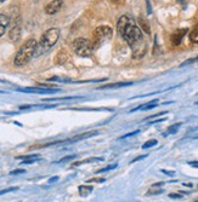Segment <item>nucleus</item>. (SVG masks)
Segmentation results:
<instances>
[{"instance_id":"obj_1","label":"nucleus","mask_w":198,"mask_h":202,"mask_svg":"<svg viewBox=\"0 0 198 202\" xmlns=\"http://www.w3.org/2000/svg\"><path fill=\"white\" fill-rule=\"evenodd\" d=\"M117 30L118 34L123 38L130 47L135 46L136 44L141 43L144 40L142 30L139 26H136L135 19L129 15H123L117 23Z\"/></svg>"},{"instance_id":"obj_2","label":"nucleus","mask_w":198,"mask_h":202,"mask_svg":"<svg viewBox=\"0 0 198 202\" xmlns=\"http://www.w3.org/2000/svg\"><path fill=\"white\" fill-rule=\"evenodd\" d=\"M37 47H38L37 40H35V39H28L27 41L21 46V49L18 50L16 56H15V60H13L15 65H17V67H22V65L27 64L35 54Z\"/></svg>"},{"instance_id":"obj_3","label":"nucleus","mask_w":198,"mask_h":202,"mask_svg":"<svg viewBox=\"0 0 198 202\" xmlns=\"http://www.w3.org/2000/svg\"><path fill=\"white\" fill-rule=\"evenodd\" d=\"M74 52L80 57H90L94 50V44L85 38H78L72 43Z\"/></svg>"},{"instance_id":"obj_4","label":"nucleus","mask_w":198,"mask_h":202,"mask_svg":"<svg viewBox=\"0 0 198 202\" xmlns=\"http://www.w3.org/2000/svg\"><path fill=\"white\" fill-rule=\"evenodd\" d=\"M58 39H60V29L58 28H50L42 35L39 45L45 50L51 49L54 45L57 43Z\"/></svg>"},{"instance_id":"obj_5","label":"nucleus","mask_w":198,"mask_h":202,"mask_svg":"<svg viewBox=\"0 0 198 202\" xmlns=\"http://www.w3.org/2000/svg\"><path fill=\"white\" fill-rule=\"evenodd\" d=\"M113 34V30L109 26H100L94 30V39H95V44H101L105 43L107 40L111 39Z\"/></svg>"},{"instance_id":"obj_6","label":"nucleus","mask_w":198,"mask_h":202,"mask_svg":"<svg viewBox=\"0 0 198 202\" xmlns=\"http://www.w3.org/2000/svg\"><path fill=\"white\" fill-rule=\"evenodd\" d=\"M17 91H19V92H26V93H49V92H56V91H58V88H56V87H43V86H38V87L17 88Z\"/></svg>"},{"instance_id":"obj_7","label":"nucleus","mask_w":198,"mask_h":202,"mask_svg":"<svg viewBox=\"0 0 198 202\" xmlns=\"http://www.w3.org/2000/svg\"><path fill=\"white\" fill-rule=\"evenodd\" d=\"M62 5H63V0H52V1H50L45 6V13H48V15L57 13L62 9Z\"/></svg>"},{"instance_id":"obj_8","label":"nucleus","mask_w":198,"mask_h":202,"mask_svg":"<svg viewBox=\"0 0 198 202\" xmlns=\"http://www.w3.org/2000/svg\"><path fill=\"white\" fill-rule=\"evenodd\" d=\"M187 33V29H177L176 32H174L171 34V37H170V41L171 44L174 45V46H179V45L181 44L182 41V39H184L185 37V34Z\"/></svg>"},{"instance_id":"obj_9","label":"nucleus","mask_w":198,"mask_h":202,"mask_svg":"<svg viewBox=\"0 0 198 202\" xmlns=\"http://www.w3.org/2000/svg\"><path fill=\"white\" fill-rule=\"evenodd\" d=\"M21 38V26L16 24L11 28V30L9 32V40L11 43H16L17 40Z\"/></svg>"},{"instance_id":"obj_10","label":"nucleus","mask_w":198,"mask_h":202,"mask_svg":"<svg viewBox=\"0 0 198 202\" xmlns=\"http://www.w3.org/2000/svg\"><path fill=\"white\" fill-rule=\"evenodd\" d=\"M10 24V18L4 13H0V37H3Z\"/></svg>"},{"instance_id":"obj_11","label":"nucleus","mask_w":198,"mask_h":202,"mask_svg":"<svg viewBox=\"0 0 198 202\" xmlns=\"http://www.w3.org/2000/svg\"><path fill=\"white\" fill-rule=\"evenodd\" d=\"M133 85V82H115V84H108V85H102L100 86L99 90H107V88H120L125 86H130Z\"/></svg>"},{"instance_id":"obj_12","label":"nucleus","mask_w":198,"mask_h":202,"mask_svg":"<svg viewBox=\"0 0 198 202\" xmlns=\"http://www.w3.org/2000/svg\"><path fill=\"white\" fill-rule=\"evenodd\" d=\"M138 22H139V26L141 28L142 32H145L146 34H151V28H150V24L147 22V19L144 18V17H139L138 18Z\"/></svg>"},{"instance_id":"obj_13","label":"nucleus","mask_w":198,"mask_h":202,"mask_svg":"<svg viewBox=\"0 0 198 202\" xmlns=\"http://www.w3.org/2000/svg\"><path fill=\"white\" fill-rule=\"evenodd\" d=\"M68 56H67V52L63 51V50H61V51L57 52L56 57H55V63L56 64H63L66 60H67Z\"/></svg>"},{"instance_id":"obj_14","label":"nucleus","mask_w":198,"mask_h":202,"mask_svg":"<svg viewBox=\"0 0 198 202\" xmlns=\"http://www.w3.org/2000/svg\"><path fill=\"white\" fill-rule=\"evenodd\" d=\"M157 103H158V100L154 99V100H152V102H148V104L140 105V107L133 109V110H131V113H133V112H136V110H148V109H152V108H156L157 105H158Z\"/></svg>"},{"instance_id":"obj_15","label":"nucleus","mask_w":198,"mask_h":202,"mask_svg":"<svg viewBox=\"0 0 198 202\" xmlns=\"http://www.w3.org/2000/svg\"><path fill=\"white\" fill-rule=\"evenodd\" d=\"M189 38H190V41L192 44H198V24H196L195 28L191 30Z\"/></svg>"},{"instance_id":"obj_16","label":"nucleus","mask_w":198,"mask_h":202,"mask_svg":"<svg viewBox=\"0 0 198 202\" xmlns=\"http://www.w3.org/2000/svg\"><path fill=\"white\" fill-rule=\"evenodd\" d=\"M82 97H57V98H45L44 102H52V100H68V99H78Z\"/></svg>"},{"instance_id":"obj_17","label":"nucleus","mask_w":198,"mask_h":202,"mask_svg":"<svg viewBox=\"0 0 198 202\" xmlns=\"http://www.w3.org/2000/svg\"><path fill=\"white\" fill-rule=\"evenodd\" d=\"M91 190H93L91 186H79V193L82 196H86L88 194H90Z\"/></svg>"},{"instance_id":"obj_18","label":"nucleus","mask_w":198,"mask_h":202,"mask_svg":"<svg viewBox=\"0 0 198 202\" xmlns=\"http://www.w3.org/2000/svg\"><path fill=\"white\" fill-rule=\"evenodd\" d=\"M180 126H181V122H179V124H175V125H171L170 127L168 128V131H166V132H168L166 134H170V133H176Z\"/></svg>"},{"instance_id":"obj_19","label":"nucleus","mask_w":198,"mask_h":202,"mask_svg":"<svg viewBox=\"0 0 198 202\" xmlns=\"http://www.w3.org/2000/svg\"><path fill=\"white\" fill-rule=\"evenodd\" d=\"M157 140L156 139H152V140H148V142H146L144 145H142V149H148V148H152V146L157 145Z\"/></svg>"},{"instance_id":"obj_20","label":"nucleus","mask_w":198,"mask_h":202,"mask_svg":"<svg viewBox=\"0 0 198 202\" xmlns=\"http://www.w3.org/2000/svg\"><path fill=\"white\" fill-rule=\"evenodd\" d=\"M17 159H22V160H33V159H39L38 154H32V155H26V156H18Z\"/></svg>"},{"instance_id":"obj_21","label":"nucleus","mask_w":198,"mask_h":202,"mask_svg":"<svg viewBox=\"0 0 198 202\" xmlns=\"http://www.w3.org/2000/svg\"><path fill=\"white\" fill-rule=\"evenodd\" d=\"M115 167H117V165H115V163H114V165H109V166H107V167L99 169V171H97V173H103V172H107V171H109V169H114Z\"/></svg>"},{"instance_id":"obj_22","label":"nucleus","mask_w":198,"mask_h":202,"mask_svg":"<svg viewBox=\"0 0 198 202\" xmlns=\"http://www.w3.org/2000/svg\"><path fill=\"white\" fill-rule=\"evenodd\" d=\"M105 180H106L105 178H91L86 180V183H102Z\"/></svg>"},{"instance_id":"obj_23","label":"nucleus","mask_w":198,"mask_h":202,"mask_svg":"<svg viewBox=\"0 0 198 202\" xmlns=\"http://www.w3.org/2000/svg\"><path fill=\"white\" fill-rule=\"evenodd\" d=\"M140 132V131L138 130V131H134V132H130V133H126V134H124V136H121L120 137V139H124V138H128V137H131V136H135V134H138Z\"/></svg>"},{"instance_id":"obj_24","label":"nucleus","mask_w":198,"mask_h":202,"mask_svg":"<svg viewBox=\"0 0 198 202\" xmlns=\"http://www.w3.org/2000/svg\"><path fill=\"white\" fill-rule=\"evenodd\" d=\"M146 157H147V155H140V156H138V157H135L133 161H131V163L138 162V161H140V160H144V159H146Z\"/></svg>"},{"instance_id":"obj_25","label":"nucleus","mask_w":198,"mask_h":202,"mask_svg":"<svg viewBox=\"0 0 198 202\" xmlns=\"http://www.w3.org/2000/svg\"><path fill=\"white\" fill-rule=\"evenodd\" d=\"M24 172H26L24 169H15V171H12V172H10V174H11V175H13V174H22Z\"/></svg>"},{"instance_id":"obj_26","label":"nucleus","mask_w":198,"mask_h":202,"mask_svg":"<svg viewBox=\"0 0 198 202\" xmlns=\"http://www.w3.org/2000/svg\"><path fill=\"white\" fill-rule=\"evenodd\" d=\"M74 157H75L74 155H69V156H66V157H62V159H61V160L58 161V162H63V161H67V160H73Z\"/></svg>"},{"instance_id":"obj_27","label":"nucleus","mask_w":198,"mask_h":202,"mask_svg":"<svg viewBox=\"0 0 198 202\" xmlns=\"http://www.w3.org/2000/svg\"><path fill=\"white\" fill-rule=\"evenodd\" d=\"M12 190H17V188H10V189H4V190H0V195L6 194V193H10V191H12Z\"/></svg>"},{"instance_id":"obj_28","label":"nucleus","mask_w":198,"mask_h":202,"mask_svg":"<svg viewBox=\"0 0 198 202\" xmlns=\"http://www.w3.org/2000/svg\"><path fill=\"white\" fill-rule=\"evenodd\" d=\"M169 197L170 199H181L182 195L181 194H169Z\"/></svg>"},{"instance_id":"obj_29","label":"nucleus","mask_w":198,"mask_h":202,"mask_svg":"<svg viewBox=\"0 0 198 202\" xmlns=\"http://www.w3.org/2000/svg\"><path fill=\"white\" fill-rule=\"evenodd\" d=\"M113 4L117 5V6H119V5H123L124 4V0H112Z\"/></svg>"},{"instance_id":"obj_30","label":"nucleus","mask_w":198,"mask_h":202,"mask_svg":"<svg viewBox=\"0 0 198 202\" xmlns=\"http://www.w3.org/2000/svg\"><path fill=\"white\" fill-rule=\"evenodd\" d=\"M162 172H163L164 174H168V175H174L175 174L174 171H171V172H170V171H166V169H162Z\"/></svg>"},{"instance_id":"obj_31","label":"nucleus","mask_w":198,"mask_h":202,"mask_svg":"<svg viewBox=\"0 0 198 202\" xmlns=\"http://www.w3.org/2000/svg\"><path fill=\"white\" fill-rule=\"evenodd\" d=\"M38 159H33V160H24V161H22V163H33V162H35Z\"/></svg>"},{"instance_id":"obj_32","label":"nucleus","mask_w":198,"mask_h":202,"mask_svg":"<svg viewBox=\"0 0 198 202\" xmlns=\"http://www.w3.org/2000/svg\"><path fill=\"white\" fill-rule=\"evenodd\" d=\"M190 166H193V167H198V161H189Z\"/></svg>"},{"instance_id":"obj_33","label":"nucleus","mask_w":198,"mask_h":202,"mask_svg":"<svg viewBox=\"0 0 198 202\" xmlns=\"http://www.w3.org/2000/svg\"><path fill=\"white\" fill-rule=\"evenodd\" d=\"M146 4H147V12L151 13L152 10H151V5H150V0H146Z\"/></svg>"},{"instance_id":"obj_34","label":"nucleus","mask_w":198,"mask_h":202,"mask_svg":"<svg viewBox=\"0 0 198 202\" xmlns=\"http://www.w3.org/2000/svg\"><path fill=\"white\" fill-rule=\"evenodd\" d=\"M57 179H58V177H54V178H51L49 180V183H54V181H56Z\"/></svg>"},{"instance_id":"obj_35","label":"nucleus","mask_w":198,"mask_h":202,"mask_svg":"<svg viewBox=\"0 0 198 202\" xmlns=\"http://www.w3.org/2000/svg\"><path fill=\"white\" fill-rule=\"evenodd\" d=\"M0 93H4V91H0Z\"/></svg>"},{"instance_id":"obj_36","label":"nucleus","mask_w":198,"mask_h":202,"mask_svg":"<svg viewBox=\"0 0 198 202\" xmlns=\"http://www.w3.org/2000/svg\"><path fill=\"white\" fill-rule=\"evenodd\" d=\"M0 1H5V0H0Z\"/></svg>"},{"instance_id":"obj_37","label":"nucleus","mask_w":198,"mask_h":202,"mask_svg":"<svg viewBox=\"0 0 198 202\" xmlns=\"http://www.w3.org/2000/svg\"><path fill=\"white\" fill-rule=\"evenodd\" d=\"M196 104H197V105H198V102H197V103H196Z\"/></svg>"}]
</instances>
